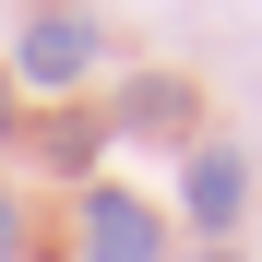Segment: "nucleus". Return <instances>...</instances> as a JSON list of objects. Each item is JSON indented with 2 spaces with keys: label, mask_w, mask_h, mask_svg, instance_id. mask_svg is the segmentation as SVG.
Returning a JSON list of instances; mask_svg holds the SVG:
<instances>
[{
  "label": "nucleus",
  "mask_w": 262,
  "mask_h": 262,
  "mask_svg": "<svg viewBox=\"0 0 262 262\" xmlns=\"http://www.w3.org/2000/svg\"><path fill=\"white\" fill-rule=\"evenodd\" d=\"M36 12H48V0H36Z\"/></svg>",
  "instance_id": "nucleus-8"
},
{
  "label": "nucleus",
  "mask_w": 262,
  "mask_h": 262,
  "mask_svg": "<svg viewBox=\"0 0 262 262\" xmlns=\"http://www.w3.org/2000/svg\"><path fill=\"white\" fill-rule=\"evenodd\" d=\"M12 72L48 83V96H60V83H83V72H96V24H83V12H36L24 48H12Z\"/></svg>",
  "instance_id": "nucleus-2"
},
{
  "label": "nucleus",
  "mask_w": 262,
  "mask_h": 262,
  "mask_svg": "<svg viewBox=\"0 0 262 262\" xmlns=\"http://www.w3.org/2000/svg\"><path fill=\"white\" fill-rule=\"evenodd\" d=\"M179 214H191L203 238H227L238 214H250V155H227V143H203V155H191V179H179Z\"/></svg>",
  "instance_id": "nucleus-3"
},
{
  "label": "nucleus",
  "mask_w": 262,
  "mask_h": 262,
  "mask_svg": "<svg viewBox=\"0 0 262 262\" xmlns=\"http://www.w3.org/2000/svg\"><path fill=\"white\" fill-rule=\"evenodd\" d=\"M214 262H238V250H214Z\"/></svg>",
  "instance_id": "nucleus-7"
},
{
  "label": "nucleus",
  "mask_w": 262,
  "mask_h": 262,
  "mask_svg": "<svg viewBox=\"0 0 262 262\" xmlns=\"http://www.w3.org/2000/svg\"><path fill=\"white\" fill-rule=\"evenodd\" d=\"M83 262H167V214L131 203L119 179H96L83 191Z\"/></svg>",
  "instance_id": "nucleus-1"
},
{
  "label": "nucleus",
  "mask_w": 262,
  "mask_h": 262,
  "mask_svg": "<svg viewBox=\"0 0 262 262\" xmlns=\"http://www.w3.org/2000/svg\"><path fill=\"white\" fill-rule=\"evenodd\" d=\"M119 131H155V143H179V131H191V83H179V72H143V83L119 96Z\"/></svg>",
  "instance_id": "nucleus-4"
},
{
  "label": "nucleus",
  "mask_w": 262,
  "mask_h": 262,
  "mask_svg": "<svg viewBox=\"0 0 262 262\" xmlns=\"http://www.w3.org/2000/svg\"><path fill=\"white\" fill-rule=\"evenodd\" d=\"M24 250V214H12V191H0V262H12Z\"/></svg>",
  "instance_id": "nucleus-5"
},
{
  "label": "nucleus",
  "mask_w": 262,
  "mask_h": 262,
  "mask_svg": "<svg viewBox=\"0 0 262 262\" xmlns=\"http://www.w3.org/2000/svg\"><path fill=\"white\" fill-rule=\"evenodd\" d=\"M0 131H12V83H0Z\"/></svg>",
  "instance_id": "nucleus-6"
}]
</instances>
